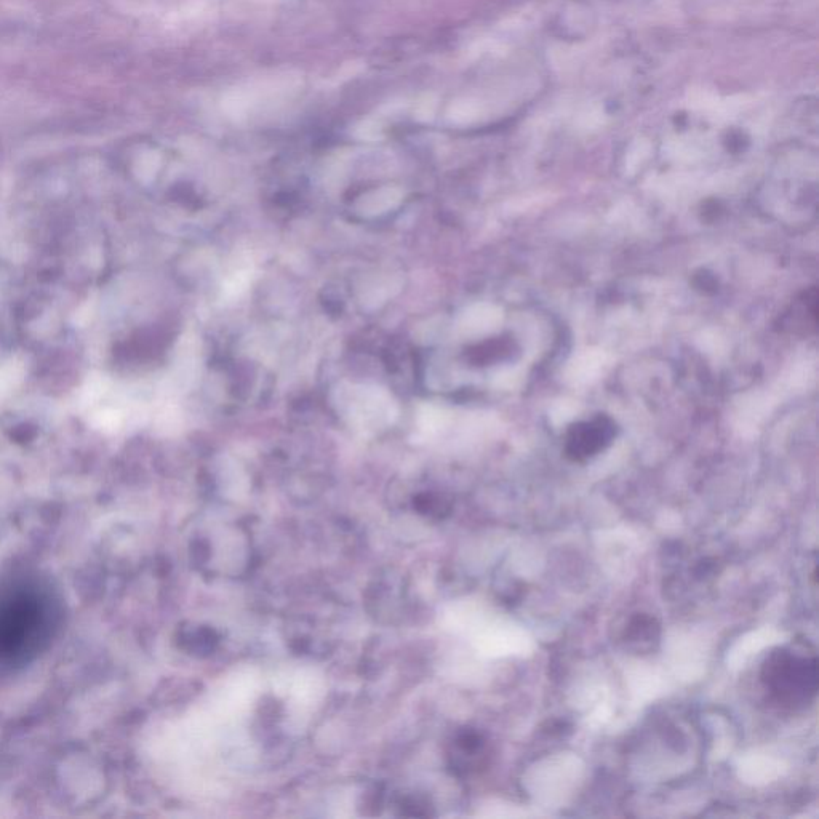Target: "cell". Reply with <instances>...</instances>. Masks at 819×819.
<instances>
[{
  "label": "cell",
  "instance_id": "5",
  "mask_svg": "<svg viewBox=\"0 0 819 819\" xmlns=\"http://www.w3.org/2000/svg\"><path fill=\"white\" fill-rule=\"evenodd\" d=\"M703 215L706 221L716 220L717 216L720 215V205L716 204V202H708V204L704 205Z\"/></svg>",
  "mask_w": 819,
  "mask_h": 819
},
{
  "label": "cell",
  "instance_id": "4",
  "mask_svg": "<svg viewBox=\"0 0 819 819\" xmlns=\"http://www.w3.org/2000/svg\"><path fill=\"white\" fill-rule=\"evenodd\" d=\"M693 284L704 293H714L717 290L716 276L708 271H701L700 274H696Z\"/></svg>",
  "mask_w": 819,
  "mask_h": 819
},
{
  "label": "cell",
  "instance_id": "2",
  "mask_svg": "<svg viewBox=\"0 0 819 819\" xmlns=\"http://www.w3.org/2000/svg\"><path fill=\"white\" fill-rule=\"evenodd\" d=\"M616 437L615 421L599 415L589 421H578L568 428L565 437V455L576 463H584L604 452Z\"/></svg>",
  "mask_w": 819,
  "mask_h": 819
},
{
  "label": "cell",
  "instance_id": "3",
  "mask_svg": "<svg viewBox=\"0 0 819 819\" xmlns=\"http://www.w3.org/2000/svg\"><path fill=\"white\" fill-rule=\"evenodd\" d=\"M661 626L655 616L636 613L629 620L623 632V642L628 650L644 655L655 650L660 644Z\"/></svg>",
  "mask_w": 819,
  "mask_h": 819
},
{
  "label": "cell",
  "instance_id": "1",
  "mask_svg": "<svg viewBox=\"0 0 819 819\" xmlns=\"http://www.w3.org/2000/svg\"><path fill=\"white\" fill-rule=\"evenodd\" d=\"M760 677L765 690L784 708L807 706L818 693V661L815 656L791 648H778L770 653Z\"/></svg>",
  "mask_w": 819,
  "mask_h": 819
}]
</instances>
